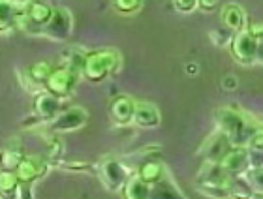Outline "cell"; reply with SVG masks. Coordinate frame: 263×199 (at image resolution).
<instances>
[{
    "mask_svg": "<svg viewBox=\"0 0 263 199\" xmlns=\"http://www.w3.org/2000/svg\"><path fill=\"white\" fill-rule=\"evenodd\" d=\"M261 126H263V122H261Z\"/></svg>",
    "mask_w": 263,
    "mask_h": 199,
    "instance_id": "obj_33",
    "label": "cell"
},
{
    "mask_svg": "<svg viewBox=\"0 0 263 199\" xmlns=\"http://www.w3.org/2000/svg\"><path fill=\"white\" fill-rule=\"evenodd\" d=\"M113 4L121 13H136L141 8L143 0H113Z\"/></svg>",
    "mask_w": 263,
    "mask_h": 199,
    "instance_id": "obj_25",
    "label": "cell"
},
{
    "mask_svg": "<svg viewBox=\"0 0 263 199\" xmlns=\"http://www.w3.org/2000/svg\"><path fill=\"white\" fill-rule=\"evenodd\" d=\"M25 17V2L21 0H0V32L21 27Z\"/></svg>",
    "mask_w": 263,
    "mask_h": 199,
    "instance_id": "obj_11",
    "label": "cell"
},
{
    "mask_svg": "<svg viewBox=\"0 0 263 199\" xmlns=\"http://www.w3.org/2000/svg\"><path fill=\"white\" fill-rule=\"evenodd\" d=\"M121 192L124 199H151V184L141 181L137 175H132Z\"/></svg>",
    "mask_w": 263,
    "mask_h": 199,
    "instance_id": "obj_19",
    "label": "cell"
},
{
    "mask_svg": "<svg viewBox=\"0 0 263 199\" xmlns=\"http://www.w3.org/2000/svg\"><path fill=\"white\" fill-rule=\"evenodd\" d=\"M247 149H252V150H263V126L259 124V128L254 132V135L250 137L248 141Z\"/></svg>",
    "mask_w": 263,
    "mask_h": 199,
    "instance_id": "obj_27",
    "label": "cell"
},
{
    "mask_svg": "<svg viewBox=\"0 0 263 199\" xmlns=\"http://www.w3.org/2000/svg\"><path fill=\"white\" fill-rule=\"evenodd\" d=\"M49 169V162L45 156H23L19 166L15 169V175L21 184H34L38 178H42Z\"/></svg>",
    "mask_w": 263,
    "mask_h": 199,
    "instance_id": "obj_9",
    "label": "cell"
},
{
    "mask_svg": "<svg viewBox=\"0 0 263 199\" xmlns=\"http://www.w3.org/2000/svg\"><path fill=\"white\" fill-rule=\"evenodd\" d=\"M134 122L139 128H156L160 124V111L156 105L148 102H136Z\"/></svg>",
    "mask_w": 263,
    "mask_h": 199,
    "instance_id": "obj_17",
    "label": "cell"
},
{
    "mask_svg": "<svg viewBox=\"0 0 263 199\" xmlns=\"http://www.w3.org/2000/svg\"><path fill=\"white\" fill-rule=\"evenodd\" d=\"M233 149V145L231 141L228 139L224 132H213L205 139V143L201 145V149H199V156H203V162H209V164H220V162L224 160L228 152Z\"/></svg>",
    "mask_w": 263,
    "mask_h": 199,
    "instance_id": "obj_7",
    "label": "cell"
},
{
    "mask_svg": "<svg viewBox=\"0 0 263 199\" xmlns=\"http://www.w3.org/2000/svg\"><path fill=\"white\" fill-rule=\"evenodd\" d=\"M136 175L141 178V181H145V183H148L153 186V184L158 183L160 178H164L165 175H167V169H165L164 162H162L160 156H148V158H145V160L139 164Z\"/></svg>",
    "mask_w": 263,
    "mask_h": 199,
    "instance_id": "obj_14",
    "label": "cell"
},
{
    "mask_svg": "<svg viewBox=\"0 0 263 199\" xmlns=\"http://www.w3.org/2000/svg\"><path fill=\"white\" fill-rule=\"evenodd\" d=\"M222 23L224 27L233 34H239L247 30V13L239 4H226L222 10Z\"/></svg>",
    "mask_w": 263,
    "mask_h": 199,
    "instance_id": "obj_16",
    "label": "cell"
},
{
    "mask_svg": "<svg viewBox=\"0 0 263 199\" xmlns=\"http://www.w3.org/2000/svg\"><path fill=\"white\" fill-rule=\"evenodd\" d=\"M121 66V55L115 49H100L87 53L83 62V77L90 83H102Z\"/></svg>",
    "mask_w": 263,
    "mask_h": 199,
    "instance_id": "obj_2",
    "label": "cell"
},
{
    "mask_svg": "<svg viewBox=\"0 0 263 199\" xmlns=\"http://www.w3.org/2000/svg\"><path fill=\"white\" fill-rule=\"evenodd\" d=\"M242 178L247 181V184L250 186L256 195H263V166L261 167H250Z\"/></svg>",
    "mask_w": 263,
    "mask_h": 199,
    "instance_id": "obj_23",
    "label": "cell"
},
{
    "mask_svg": "<svg viewBox=\"0 0 263 199\" xmlns=\"http://www.w3.org/2000/svg\"><path fill=\"white\" fill-rule=\"evenodd\" d=\"M51 72H53V68L47 61H40L36 62L34 66H30L28 70V79H30V83L32 85H44L45 89V83H47V79H49Z\"/></svg>",
    "mask_w": 263,
    "mask_h": 199,
    "instance_id": "obj_22",
    "label": "cell"
},
{
    "mask_svg": "<svg viewBox=\"0 0 263 199\" xmlns=\"http://www.w3.org/2000/svg\"><path fill=\"white\" fill-rule=\"evenodd\" d=\"M111 118L117 124H130L134 122V113H136V102L130 96H117L111 102L109 107Z\"/></svg>",
    "mask_w": 263,
    "mask_h": 199,
    "instance_id": "obj_15",
    "label": "cell"
},
{
    "mask_svg": "<svg viewBox=\"0 0 263 199\" xmlns=\"http://www.w3.org/2000/svg\"><path fill=\"white\" fill-rule=\"evenodd\" d=\"M55 8H51L45 2L40 0H27L25 2V17L21 21V27L28 32L42 34V28L49 23V19L53 17Z\"/></svg>",
    "mask_w": 263,
    "mask_h": 199,
    "instance_id": "obj_5",
    "label": "cell"
},
{
    "mask_svg": "<svg viewBox=\"0 0 263 199\" xmlns=\"http://www.w3.org/2000/svg\"><path fill=\"white\" fill-rule=\"evenodd\" d=\"M81 75H83L81 70H77V68H73L71 64L66 62V64L55 68L51 72L49 79L45 83V90L51 92V94H55L57 98L64 99L73 92V89L77 87V81H79Z\"/></svg>",
    "mask_w": 263,
    "mask_h": 199,
    "instance_id": "obj_3",
    "label": "cell"
},
{
    "mask_svg": "<svg viewBox=\"0 0 263 199\" xmlns=\"http://www.w3.org/2000/svg\"><path fill=\"white\" fill-rule=\"evenodd\" d=\"M45 158L49 164H57V162H61V156H62V143L59 139H49L47 141V150H45Z\"/></svg>",
    "mask_w": 263,
    "mask_h": 199,
    "instance_id": "obj_24",
    "label": "cell"
},
{
    "mask_svg": "<svg viewBox=\"0 0 263 199\" xmlns=\"http://www.w3.org/2000/svg\"><path fill=\"white\" fill-rule=\"evenodd\" d=\"M173 6L181 13H190L197 8V0H173Z\"/></svg>",
    "mask_w": 263,
    "mask_h": 199,
    "instance_id": "obj_28",
    "label": "cell"
},
{
    "mask_svg": "<svg viewBox=\"0 0 263 199\" xmlns=\"http://www.w3.org/2000/svg\"><path fill=\"white\" fill-rule=\"evenodd\" d=\"M258 47H259V39L256 36H252V32L248 28L242 30V32L235 34L230 44L231 56L239 64H242V66H250V64L256 62V58H258Z\"/></svg>",
    "mask_w": 263,
    "mask_h": 199,
    "instance_id": "obj_4",
    "label": "cell"
},
{
    "mask_svg": "<svg viewBox=\"0 0 263 199\" xmlns=\"http://www.w3.org/2000/svg\"><path fill=\"white\" fill-rule=\"evenodd\" d=\"M23 150L17 145H8L2 152H0V169H8V171H15L19 162L23 160Z\"/></svg>",
    "mask_w": 263,
    "mask_h": 199,
    "instance_id": "obj_21",
    "label": "cell"
},
{
    "mask_svg": "<svg viewBox=\"0 0 263 199\" xmlns=\"http://www.w3.org/2000/svg\"><path fill=\"white\" fill-rule=\"evenodd\" d=\"M61 98H57L55 94H51L44 89L34 98V115L38 116L40 121H53L61 113Z\"/></svg>",
    "mask_w": 263,
    "mask_h": 199,
    "instance_id": "obj_13",
    "label": "cell"
},
{
    "mask_svg": "<svg viewBox=\"0 0 263 199\" xmlns=\"http://www.w3.org/2000/svg\"><path fill=\"white\" fill-rule=\"evenodd\" d=\"M64 169H70V171H92L94 166L92 164H88L85 160H73V162H64L61 164Z\"/></svg>",
    "mask_w": 263,
    "mask_h": 199,
    "instance_id": "obj_26",
    "label": "cell"
},
{
    "mask_svg": "<svg viewBox=\"0 0 263 199\" xmlns=\"http://www.w3.org/2000/svg\"><path fill=\"white\" fill-rule=\"evenodd\" d=\"M218 6V0H197V8L203 11H214Z\"/></svg>",
    "mask_w": 263,
    "mask_h": 199,
    "instance_id": "obj_29",
    "label": "cell"
},
{
    "mask_svg": "<svg viewBox=\"0 0 263 199\" xmlns=\"http://www.w3.org/2000/svg\"><path fill=\"white\" fill-rule=\"evenodd\" d=\"M151 199H188V197L179 190V186L173 183V178L167 173L164 178H160L158 183L151 186Z\"/></svg>",
    "mask_w": 263,
    "mask_h": 199,
    "instance_id": "obj_18",
    "label": "cell"
},
{
    "mask_svg": "<svg viewBox=\"0 0 263 199\" xmlns=\"http://www.w3.org/2000/svg\"><path fill=\"white\" fill-rule=\"evenodd\" d=\"M71 28H73V25H71L70 11L66 10V8H55L49 23L42 28V36L55 39V42H64V39L70 38Z\"/></svg>",
    "mask_w": 263,
    "mask_h": 199,
    "instance_id": "obj_10",
    "label": "cell"
},
{
    "mask_svg": "<svg viewBox=\"0 0 263 199\" xmlns=\"http://www.w3.org/2000/svg\"><path fill=\"white\" fill-rule=\"evenodd\" d=\"M214 122L220 132L228 135L233 147H247L254 132L259 128V124H256L247 113L230 105L214 111Z\"/></svg>",
    "mask_w": 263,
    "mask_h": 199,
    "instance_id": "obj_1",
    "label": "cell"
},
{
    "mask_svg": "<svg viewBox=\"0 0 263 199\" xmlns=\"http://www.w3.org/2000/svg\"><path fill=\"white\" fill-rule=\"evenodd\" d=\"M248 30H250V32H252V36H256L258 39H263V23H258V25L248 27Z\"/></svg>",
    "mask_w": 263,
    "mask_h": 199,
    "instance_id": "obj_31",
    "label": "cell"
},
{
    "mask_svg": "<svg viewBox=\"0 0 263 199\" xmlns=\"http://www.w3.org/2000/svg\"><path fill=\"white\" fill-rule=\"evenodd\" d=\"M19 188H21V183H19L15 171L0 169V199H17Z\"/></svg>",
    "mask_w": 263,
    "mask_h": 199,
    "instance_id": "obj_20",
    "label": "cell"
},
{
    "mask_svg": "<svg viewBox=\"0 0 263 199\" xmlns=\"http://www.w3.org/2000/svg\"><path fill=\"white\" fill-rule=\"evenodd\" d=\"M87 121H88L87 109H83L79 105H73V107H68V109L61 111V113L49 122V130L53 133L73 132V130H79L81 126H85Z\"/></svg>",
    "mask_w": 263,
    "mask_h": 199,
    "instance_id": "obj_8",
    "label": "cell"
},
{
    "mask_svg": "<svg viewBox=\"0 0 263 199\" xmlns=\"http://www.w3.org/2000/svg\"><path fill=\"white\" fill-rule=\"evenodd\" d=\"M98 173L102 183L105 184V188L111 192H121L124 188V184L128 183V178L132 177L130 169L117 158H107L102 162L98 166Z\"/></svg>",
    "mask_w": 263,
    "mask_h": 199,
    "instance_id": "obj_6",
    "label": "cell"
},
{
    "mask_svg": "<svg viewBox=\"0 0 263 199\" xmlns=\"http://www.w3.org/2000/svg\"><path fill=\"white\" fill-rule=\"evenodd\" d=\"M256 62H261L263 64V39H259V47H258V58Z\"/></svg>",
    "mask_w": 263,
    "mask_h": 199,
    "instance_id": "obj_32",
    "label": "cell"
},
{
    "mask_svg": "<svg viewBox=\"0 0 263 199\" xmlns=\"http://www.w3.org/2000/svg\"><path fill=\"white\" fill-rule=\"evenodd\" d=\"M222 167L226 169V173L233 177H242L245 173L250 169V158H248V149L247 147H233L228 152L224 160L220 162Z\"/></svg>",
    "mask_w": 263,
    "mask_h": 199,
    "instance_id": "obj_12",
    "label": "cell"
},
{
    "mask_svg": "<svg viewBox=\"0 0 263 199\" xmlns=\"http://www.w3.org/2000/svg\"><path fill=\"white\" fill-rule=\"evenodd\" d=\"M19 199H34L32 184H21V188H19Z\"/></svg>",
    "mask_w": 263,
    "mask_h": 199,
    "instance_id": "obj_30",
    "label": "cell"
}]
</instances>
